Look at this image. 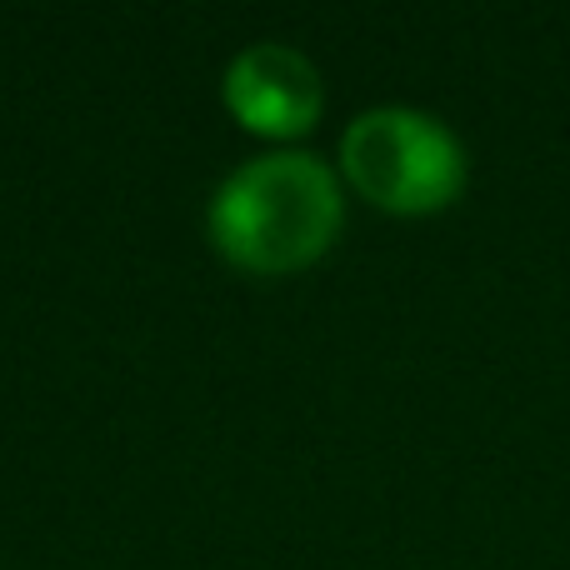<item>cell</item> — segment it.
I'll list each match as a JSON object with an SVG mask.
<instances>
[{
    "label": "cell",
    "instance_id": "cell-1",
    "mask_svg": "<svg viewBox=\"0 0 570 570\" xmlns=\"http://www.w3.org/2000/svg\"><path fill=\"white\" fill-rule=\"evenodd\" d=\"M341 230V186L331 166L305 150H271L220 180L210 200V236L220 256L246 271H301Z\"/></svg>",
    "mask_w": 570,
    "mask_h": 570
},
{
    "label": "cell",
    "instance_id": "cell-2",
    "mask_svg": "<svg viewBox=\"0 0 570 570\" xmlns=\"http://www.w3.org/2000/svg\"><path fill=\"white\" fill-rule=\"evenodd\" d=\"M341 166L365 200L395 216H425L461 196L465 150L435 116L411 106L365 110L341 136Z\"/></svg>",
    "mask_w": 570,
    "mask_h": 570
},
{
    "label": "cell",
    "instance_id": "cell-3",
    "mask_svg": "<svg viewBox=\"0 0 570 570\" xmlns=\"http://www.w3.org/2000/svg\"><path fill=\"white\" fill-rule=\"evenodd\" d=\"M226 106L261 136H301L321 116V76L295 46L261 40L230 60Z\"/></svg>",
    "mask_w": 570,
    "mask_h": 570
}]
</instances>
